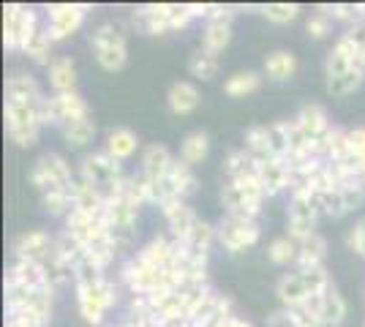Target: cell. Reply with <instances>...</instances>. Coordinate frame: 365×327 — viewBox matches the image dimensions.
Returning <instances> with one entry per match:
<instances>
[{
  "label": "cell",
  "mask_w": 365,
  "mask_h": 327,
  "mask_svg": "<svg viewBox=\"0 0 365 327\" xmlns=\"http://www.w3.org/2000/svg\"><path fill=\"white\" fill-rule=\"evenodd\" d=\"M44 71L52 95L74 93L76 90V63L71 55H55V61L49 63Z\"/></svg>",
  "instance_id": "obj_16"
},
{
  "label": "cell",
  "mask_w": 365,
  "mask_h": 327,
  "mask_svg": "<svg viewBox=\"0 0 365 327\" xmlns=\"http://www.w3.org/2000/svg\"><path fill=\"white\" fill-rule=\"evenodd\" d=\"M327 259V240L324 234H311L308 240L300 243V256H297V265L294 270H308V267H322Z\"/></svg>",
  "instance_id": "obj_33"
},
{
  "label": "cell",
  "mask_w": 365,
  "mask_h": 327,
  "mask_svg": "<svg viewBox=\"0 0 365 327\" xmlns=\"http://www.w3.org/2000/svg\"><path fill=\"white\" fill-rule=\"evenodd\" d=\"M169 175H172L175 186H178V191H180V199H185V202H188V199L199 191L197 170H194V167H188V164H182L180 158H175V164L169 167Z\"/></svg>",
  "instance_id": "obj_36"
},
{
  "label": "cell",
  "mask_w": 365,
  "mask_h": 327,
  "mask_svg": "<svg viewBox=\"0 0 365 327\" xmlns=\"http://www.w3.org/2000/svg\"><path fill=\"white\" fill-rule=\"evenodd\" d=\"M297 256H300V243L292 240L289 234L273 237V240L267 243V249H264V259L275 267H289V270H294Z\"/></svg>",
  "instance_id": "obj_27"
},
{
  "label": "cell",
  "mask_w": 365,
  "mask_h": 327,
  "mask_svg": "<svg viewBox=\"0 0 365 327\" xmlns=\"http://www.w3.org/2000/svg\"><path fill=\"white\" fill-rule=\"evenodd\" d=\"M317 207H319V216L322 218H344L349 216L346 204H344V197L341 191L333 188V191H324V194H317Z\"/></svg>",
  "instance_id": "obj_41"
},
{
  "label": "cell",
  "mask_w": 365,
  "mask_h": 327,
  "mask_svg": "<svg viewBox=\"0 0 365 327\" xmlns=\"http://www.w3.org/2000/svg\"><path fill=\"white\" fill-rule=\"evenodd\" d=\"M63 140H66V145L68 147H88V145H93V140H96V123H93V118H85V120H74V123H66L61 128Z\"/></svg>",
  "instance_id": "obj_35"
},
{
  "label": "cell",
  "mask_w": 365,
  "mask_h": 327,
  "mask_svg": "<svg viewBox=\"0 0 365 327\" xmlns=\"http://www.w3.org/2000/svg\"><path fill=\"white\" fill-rule=\"evenodd\" d=\"M41 104H44V101L6 98V104H3V115H6V131L44 128V123H41Z\"/></svg>",
  "instance_id": "obj_14"
},
{
  "label": "cell",
  "mask_w": 365,
  "mask_h": 327,
  "mask_svg": "<svg viewBox=\"0 0 365 327\" xmlns=\"http://www.w3.org/2000/svg\"><path fill=\"white\" fill-rule=\"evenodd\" d=\"M52 246H55V234L46 229H28V232L14 237V259H28V262H38L46 265L52 259Z\"/></svg>",
  "instance_id": "obj_11"
},
{
  "label": "cell",
  "mask_w": 365,
  "mask_h": 327,
  "mask_svg": "<svg viewBox=\"0 0 365 327\" xmlns=\"http://www.w3.org/2000/svg\"><path fill=\"white\" fill-rule=\"evenodd\" d=\"M344 243H346V249L354 254V256H360V259H365V234L351 224L349 229H346V234H344Z\"/></svg>",
  "instance_id": "obj_47"
},
{
  "label": "cell",
  "mask_w": 365,
  "mask_h": 327,
  "mask_svg": "<svg viewBox=\"0 0 365 327\" xmlns=\"http://www.w3.org/2000/svg\"><path fill=\"white\" fill-rule=\"evenodd\" d=\"M128 33H131V22L115 16V19L98 22L88 36L93 58L107 74H118L128 66Z\"/></svg>",
  "instance_id": "obj_1"
},
{
  "label": "cell",
  "mask_w": 365,
  "mask_h": 327,
  "mask_svg": "<svg viewBox=\"0 0 365 327\" xmlns=\"http://www.w3.org/2000/svg\"><path fill=\"white\" fill-rule=\"evenodd\" d=\"M85 254H88V249H85V243L76 237L74 232H68L66 227H63V232L55 234V246H52V259H58L61 265L71 267L74 270L82 259H85Z\"/></svg>",
  "instance_id": "obj_24"
},
{
  "label": "cell",
  "mask_w": 365,
  "mask_h": 327,
  "mask_svg": "<svg viewBox=\"0 0 365 327\" xmlns=\"http://www.w3.org/2000/svg\"><path fill=\"white\" fill-rule=\"evenodd\" d=\"M262 74L270 82H289L297 74V55L292 49H273L264 55V63H262Z\"/></svg>",
  "instance_id": "obj_19"
},
{
  "label": "cell",
  "mask_w": 365,
  "mask_h": 327,
  "mask_svg": "<svg viewBox=\"0 0 365 327\" xmlns=\"http://www.w3.org/2000/svg\"><path fill=\"white\" fill-rule=\"evenodd\" d=\"M210 145H213V142H210V134H207L205 128H194V131H188L180 140L178 158H180L182 164H188V167L197 170L199 164H205L207 156H210Z\"/></svg>",
  "instance_id": "obj_22"
},
{
  "label": "cell",
  "mask_w": 365,
  "mask_h": 327,
  "mask_svg": "<svg viewBox=\"0 0 365 327\" xmlns=\"http://www.w3.org/2000/svg\"><path fill=\"white\" fill-rule=\"evenodd\" d=\"M257 175L264 194H267V199L284 197V194L289 197V191L294 188V177H292V170L287 167L284 158H270V161L257 164Z\"/></svg>",
  "instance_id": "obj_12"
},
{
  "label": "cell",
  "mask_w": 365,
  "mask_h": 327,
  "mask_svg": "<svg viewBox=\"0 0 365 327\" xmlns=\"http://www.w3.org/2000/svg\"><path fill=\"white\" fill-rule=\"evenodd\" d=\"M172 254H175V240L169 234H153L148 243H142L134 251V256H137L139 262H145V265L150 267H169Z\"/></svg>",
  "instance_id": "obj_23"
},
{
  "label": "cell",
  "mask_w": 365,
  "mask_h": 327,
  "mask_svg": "<svg viewBox=\"0 0 365 327\" xmlns=\"http://www.w3.org/2000/svg\"><path fill=\"white\" fill-rule=\"evenodd\" d=\"M363 82H365V71L351 68L349 74H344V77L324 79V90L333 95V98H346V95L357 93V90L363 88Z\"/></svg>",
  "instance_id": "obj_38"
},
{
  "label": "cell",
  "mask_w": 365,
  "mask_h": 327,
  "mask_svg": "<svg viewBox=\"0 0 365 327\" xmlns=\"http://www.w3.org/2000/svg\"><path fill=\"white\" fill-rule=\"evenodd\" d=\"M158 213H161L164 221H167V229H169L167 234L175 240V243H185V237L191 234L194 224L199 221V213L185 202V199H175V202L161 204Z\"/></svg>",
  "instance_id": "obj_13"
},
{
  "label": "cell",
  "mask_w": 365,
  "mask_h": 327,
  "mask_svg": "<svg viewBox=\"0 0 365 327\" xmlns=\"http://www.w3.org/2000/svg\"><path fill=\"white\" fill-rule=\"evenodd\" d=\"M182 246L191 251H197V254H210V249L218 246V229H215V224L205 221V218H199L197 224H194V229H191V234L185 237Z\"/></svg>",
  "instance_id": "obj_34"
},
{
  "label": "cell",
  "mask_w": 365,
  "mask_h": 327,
  "mask_svg": "<svg viewBox=\"0 0 365 327\" xmlns=\"http://www.w3.org/2000/svg\"><path fill=\"white\" fill-rule=\"evenodd\" d=\"M215 229H218V246L229 256H240L245 251H251L262 237V224L243 216H221Z\"/></svg>",
  "instance_id": "obj_7"
},
{
  "label": "cell",
  "mask_w": 365,
  "mask_h": 327,
  "mask_svg": "<svg viewBox=\"0 0 365 327\" xmlns=\"http://www.w3.org/2000/svg\"><path fill=\"white\" fill-rule=\"evenodd\" d=\"M218 199H221V207H224V216H243L259 221L262 213H264L267 194L259 183V175H251V177L237 180V183L224 180V186L218 191Z\"/></svg>",
  "instance_id": "obj_2"
},
{
  "label": "cell",
  "mask_w": 365,
  "mask_h": 327,
  "mask_svg": "<svg viewBox=\"0 0 365 327\" xmlns=\"http://www.w3.org/2000/svg\"><path fill=\"white\" fill-rule=\"evenodd\" d=\"M28 177H31V186L38 191V197H44L49 191H71L76 183V170L66 156L46 150L33 161Z\"/></svg>",
  "instance_id": "obj_4"
},
{
  "label": "cell",
  "mask_w": 365,
  "mask_h": 327,
  "mask_svg": "<svg viewBox=\"0 0 365 327\" xmlns=\"http://www.w3.org/2000/svg\"><path fill=\"white\" fill-rule=\"evenodd\" d=\"M224 327H254V325H251L248 319H243V316H237V313H235L232 319H227V325Z\"/></svg>",
  "instance_id": "obj_50"
},
{
  "label": "cell",
  "mask_w": 365,
  "mask_h": 327,
  "mask_svg": "<svg viewBox=\"0 0 365 327\" xmlns=\"http://www.w3.org/2000/svg\"><path fill=\"white\" fill-rule=\"evenodd\" d=\"M202 104V93H199V88L194 82H188V79H178V82H172L167 90V107L172 115H191L194 109Z\"/></svg>",
  "instance_id": "obj_20"
},
{
  "label": "cell",
  "mask_w": 365,
  "mask_h": 327,
  "mask_svg": "<svg viewBox=\"0 0 365 327\" xmlns=\"http://www.w3.org/2000/svg\"><path fill=\"white\" fill-rule=\"evenodd\" d=\"M237 14V6H229V3H210V11L205 22H232Z\"/></svg>",
  "instance_id": "obj_48"
},
{
  "label": "cell",
  "mask_w": 365,
  "mask_h": 327,
  "mask_svg": "<svg viewBox=\"0 0 365 327\" xmlns=\"http://www.w3.org/2000/svg\"><path fill=\"white\" fill-rule=\"evenodd\" d=\"M235 38L232 31V22H205V31H202V49L213 52V55H224Z\"/></svg>",
  "instance_id": "obj_32"
},
{
  "label": "cell",
  "mask_w": 365,
  "mask_h": 327,
  "mask_svg": "<svg viewBox=\"0 0 365 327\" xmlns=\"http://www.w3.org/2000/svg\"><path fill=\"white\" fill-rule=\"evenodd\" d=\"M107 156H112L115 161H131V158L142 153V142H139L137 131H131V128H125V125H118V128H112L107 134V142H104V147H101Z\"/></svg>",
  "instance_id": "obj_17"
},
{
  "label": "cell",
  "mask_w": 365,
  "mask_h": 327,
  "mask_svg": "<svg viewBox=\"0 0 365 327\" xmlns=\"http://www.w3.org/2000/svg\"><path fill=\"white\" fill-rule=\"evenodd\" d=\"M41 131H44V128H22V131H6V137H9V142H11L14 147H19V150H31V147H36L38 140H41Z\"/></svg>",
  "instance_id": "obj_45"
},
{
  "label": "cell",
  "mask_w": 365,
  "mask_h": 327,
  "mask_svg": "<svg viewBox=\"0 0 365 327\" xmlns=\"http://www.w3.org/2000/svg\"><path fill=\"white\" fill-rule=\"evenodd\" d=\"M74 207L85 210L88 216H104L107 197H104L98 188L93 186V183L82 180V177H76V183H74Z\"/></svg>",
  "instance_id": "obj_30"
},
{
  "label": "cell",
  "mask_w": 365,
  "mask_h": 327,
  "mask_svg": "<svg viewBox=\"0 0 365 327\" xmlns=\"http://www.w3.org/2000/svg\"><path fill=\"white\" fill-rule=\"evenodd\" d=\"M52 49H55V41L49 38V33L41 31L36 38L31 41V47L25 49V58L28 61H33L36 66H41V68H46L49 63L55 61V55H52Z\"/></svg>",
  "instance_id": "obj_39"
},
{
  "label": "cell",
  "mask_w": 365,
  "mask_h": 327,
  "mask_svg": "<svg viewBox=\"0 0 365 327\" xmlns=\"http://www.w3.org/2000/svg\"><path fill=\"white\" fill-rule=\"evenodd\" d=\"M264 327H300V325H297V319H294V311H292V308H275V311L267 316Z\"/></svg>",
  "instance_id": "obj_49"
},
{
  "label": "cell",
  "mask_w": 365,
  "mask_h": 327,
  "mask_svg": "<svg viewBox=\"0 0 365 327\" xmlns=\"http://www.w3.org/2000/svg\"><path fill=\"white\" fill-rule=\"evenodd\" d=\"M221 172L229 183H237V180H245L251 175H257V158L251 156L245 147H237V150H229L227 158L221 161Z\"/></svg>",
  "instance_id": "obj_28"
},
{
  "label": "cell",
  "mask_w": 365,
  "mask_h": 327,
  "mask_svg": "<svg viewBox=\"0 0 365 327\" xmlns=\"http://www.w3.org/2000/svg\"><path fill=\"white\" fill-rule=\"evenodd\" d=\"M333 16L324 14L319 6H317V11L305 19V33H308V38H314V41H324V38H330L333 36Z\"/></svg>",
  "instance_id": "obj_42"
},
{
  "label": "cell",
  "mask_w": 365,
  "mask_h": 327,
  "mask_svg": "<svg viewBox=\"0 0 365 327\" xmlns=\"http://www.w3.org/2000/svg\"><path fill=\"white\" fill-rule=\"evenodd\" d=\"M351 68V61L349 58H344L338 49H330L327 55H324V79H338L344 77V74H349Z\"/></svg>",
  "instance_id": "obj_43"
},
{
  "label": "cell",
  "mask_w": 365,
  "mask_h": 327,
  "mask_svg": "<svg viewBox=\"0 0 365 327\" xmlns=\"http://www.w3.org/2000/svg\"><path fill=\"white\" fill-rule=\"evenodd\" d=\"M346 38H349L354 49H357V61H354V68L365 71V25H351V28H344Z\"/></svg>",
  "instance_id": "obj_46"
},
{
  "label": "cell",
  "mask_w": 365,
  "mask_h": 327,
  "mask_svg": "<svg viewBox=\"0 0 365 327\" xmlns=\"http://www.w3.org/2000/svg\"><path fill=\"white\" fill-rule=\"evenodd\" d=\"M41 31H44V22L38 9L19 6V3H9L3 9V44L9 52L25 55V49L31 47V41Z\"/></svg>",
  "instance_id": "obj_3"
},
{
  "label": "cell",
  "mask_w": 365,
  "mask_h": 327,
  "mask_svg": "<svg viewBox=\"0 0 365 327\" xmlns=\"http://www.w3.org/2000/svg\"><path fill=\"white\" fill-rule=\"evenodd\" d=\"M131 31L145 36H167L172 33V3H145L131 11Z\"/></svg>",
  "instance_id": "obj_10"
},
{
  "label": "cell",
  "mask_w": 365,
  "mask_h": 327,
  "mask_svg": "<svg viewBox=\"0 0 365 327\" xmlns=\"http://www.w3.org/2000/svg\"><path fill=\"white\" fill-rule=\"evenodd\" d=\"M319 207L317 194L305 186H294L287 197V234L292 240L303 243L311 234H317L319 227Z\"/></svg>",
  "instance_id": "obj_5"
},
{
  "label": "cell",
  "mask_w": 365,
  "mask_h": 327,
  "mask_svg": "<svg viewBox=\"0 0 365 327\" xmlns=\"http://www.w3.org/2000/svg\"><path fill=\"white\" fill-rule=\"evenodd\" d=\"M93 118L91 104L76 93H63V95H46L44 104H41V123L44 128H63L66 123H74V120H85Z\"/></svg>",
  "instance_id": "obj_9"
},
{
  "label": "cell",
  "mask_w": 365,
  "mask_h": 327,
  "mask_svg": "<svg viewBox=\"0 0 365 327\" xmlns=\"http://www.w3.org/2000/svg\"><path fill=\"white\" fill-rule=\"evenodd\" d=\"M218 66H221L218 55H213V52H207V49L199 47L197 52L188 58V74L202 79V82H210V79L218 74Z\"/></svg>",
  "instance_id": "obj_37"
},
{
  "label": "cell",
  "mask_w": 365,
  "mask_h": 327,
  "mask_svg": "<svg viewBox=\"0 0 365 327\" xmlns=\"http://www.w3.org/2000/svg\"><path fill=\"white\" fill-rule=\"evenodd\" d=\"M243 147L251 153V156L257 158V164H262V161H270V158H275L273 153V145H270V128L264 123H257V125H248L243 134Z\"/></svg>",
  "instance_id": "obj_31"
},
{
  "label": "cell",
  "mask_w": 365,
  "mask_h": 327,
  "mask_svg": "<svg viewBox=\"0 0 365 327\" xmlns=\"http://www.w3.org/2000/svg\"><path fill=\"white\" fill-rule=\"evenodd\" d=\"M346 313H349V306H346V297L341 295L338 286H330L324 295H322V313H319V327H341L346 322Z\"/></svg>",
  "instance_id": "obj_26"
},
{
  "label": "cell",
  "mask_w": 365,
  "mask_h": 327,
  "mask_svg": "<svg viewBox=\"0 0 365 327\" xmlns=\"http://www.w3.org/2000/svg\"><path fill=\"white\" fill-rule=\"evenodd\" d=\"M354 227H357V229H360V232L365 234V216H360V218H357V221H354Z\"/></svg>",
  "instance_id": "obj_51"
},
{
  "label": "cell",
  "mask_w": 365,
  "mask_h": 327,
  "mask_svg": "<svg viewBox=\"0 0 365 327\" xmlns=\"http://www.w3.org/2000/svg\"><path fill=\"white\" fill-rule=\"evenodd\" d=\"M76 177L88 180L93 186L98 188L104 197H115L120 183L128 177V172L123 167L120 161H115L112 156H107L104 150H93V153H85L79 167H76Z\"/></svg>",
  "instance_id": "obj_6"
},
{
  "label": "cell",
  "mask_w": 365,
  "mask_h": 327,
  "mask_svg": "<svg viewBox=\"0 0 365 327\" xmlns=\"http://www.w3.org/2000/svg\"><path fill=\"white\" fill-rule=\"evenodd\" d=\"M275 297L281 303V308H300L311 300V289L305 286L303 276L297 270H289V273H281L278 281H275Z\"/></svg>",
  "instance_id": "obj_15"
},
{
  "label": "cell",
  "mask_w": 365,
  "mask_h": 327,
  "mask_svg": "<svg viewBox=\"0 0 365 327\" xmlns=\"http://www.w3.org/2000/svg\"><path fill=\"white\" fill-rule=\"evenodd\" d=\"M262 82H264V74H262V71H254V68L235 71V74H229L227 82H224V95H229V98L254 95L259 88H262Z\"/></svg>",
  "instance_id": "obj_29"
},
{
  "label": "cell",
  "mask_w": 365,
  "mask_h": 327,
  "mask_svg": "<svg viewBox=\"0 0 365 327\" xmlns=\"http://www.w3.org/2000/svg\"><path fill=\"white\" fill-rule=\"evenodd\" d=\"M175 153L169 150L167 145H161V142H150V145H145L142 147V153H139V167L137 170L142 175H148V177H161V175H167L169 167L175 164Z\"/></svg>",
  "instance_id": "obj_21"
},
{
  "label": "cell",
  "mask_w": 365,
  "mask_h": 327,
  "mask_svg": "<svg viewBox=\"0 0 365 327\" xmlns=\"http://www.w3.org/2000/svg\"><path fill=\"white\" fill-rule=\"evenodd\" d=\"M259 11L273 25H289L300 16V6L297 3H264V6H259Z\"/></svg>",
  "instance_id": "obj_40"
},
{
  "label": "cell",
  "mask_w": 365,
  "mask_h": 327,
  "mask_svg": "<svg viewBox=\"0 0 365 327\" xmlns=\"http://www.w3.org/2000/svg\"><path fill=\"white\" fill-rule=\"evenodd\" d=\"M91 6L85 3H49L44 9V31L55 44L68 41L85 25Z\"/></svg>",
  "instance_id": "obj_8"
},
{
  "label": "cell",
  "mask_w": 365,
  "mask_h": 327,
  "mask_svg": "<svg viewBox=\"0 0 365 327\" xmlns=\"http://www.w3.org/2000/svg\"><path fill=\"white\" fill-rule=\"evenodd\" d=\"M341 191V197H344V204H346V210L354 213V210H360L365 204V183L363 180H354L349 186L338 188Z\"/></svg>",
  "instance_id": "obj_44"
},
{
  "label": "cell",
  "mask_w": 365,
  "mask_h": 327,
  "mask_svg": "<svg viewBox=\"0 0 365 327\" xmlns=\"http://www.w3.org/2000/svg\"><path fill=\"white\" fill-rule=\"evenodd\" d=\"M294 120H297V125L303 128L305 137L311 140V145L319 140V137H324V134L333 128V120H330L327 109L322 107V104H317V101H308V104H303V107L297 109Z\"/></svg>",
  "instance_id": "obj_18"
},
{
  "label": "cell",
  "mask_w": 365,
  "mask_h": 327,
  "mask_svg": "<svg viewBox=\"0 0 365 327\" xmlns=\"http://www.w3.org/2000/svg\"><path fill=\"white\" fill-rule=\"evenodd\" d=\"M6 98H22V101H44L46 93L41 82L28 71H14L6 77Z\"/></svg>",
  "instance_id": "obj_25"
}]
</instances>
